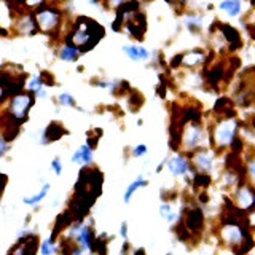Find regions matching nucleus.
<instances>
[{
  "label": "nucleus",
  "instance_id": "nucleus-1",
  "mask_svg": "<svg viewBox=\"0 0 255 255\" xmlns=\"http://www.w3.org/2000/svg\"><path fill=\"white\" fill-rule=\"evenodd\" d=\"M104 37V27L90 18H78L75 26L70 34L66 37V43L75 46L80 53H86L99 43V40Z\"/></svg>",
  "mask_w": 255,
  "mask_h": 255
},
{
  "label": "nucleus",
  "instance_id": "nucleus-2",
  "mask_svg": "<svg viewBox=\"0 0 255 255\" xmlns=\"http://www.w3.org/2000/svg\"><path fill=\"white\" fill-rule=\"evenodd\" d=\"M35 98L34 94L27 93L26 90H21L14 93L8 99V110H6V120L14 123L16 126H21L24 122H27L29 112L34 107Z\"/></svg>",
  "mask_w": 255,
  "mask_h": 255
},
{
  "label": "nucleus",
  "instance_id": "nucleus-3",
  "mask_svg": "<svg viewBox=\"0 0 255 255\" xmlns=\"http://www.w3.org/2000/svg\"><path fill=\"white\" fill-rule=\"evenodd\" d=\"M34 19L38 32L54 37L62 26V11L51 5H43L34 11Z\"/></svg>",
  "mask_w": 255,
  "mask_h": 255
},
{
  "label": "nucleus",
  "instance_id": "nucleus-4",
  "mask_svg": "<svg viewBox=\"0 0 255 255\" xmlns=\"http://www.w3.org/2000/svg\"><path fill=\"white\" fill-rule=\"evenodd\" d=\"M239 123L235 117H222L212 129V140L217 148H228L235 142Z\"/></svg>",
  "mask_w": 255,
  "mask_h": 255
},
{
  "label": "nucleus",
  "instance_id": "nucleus-5",
  "mask_svg": "<svg viewBox=\"0 0 255 255\" xmlns=\"http://www.w3.org/2000/svg\"><path fill=\"white\" fill-rule=\"evenodd\" d=\"M180 128V147L183 148L185 153H191L199 148L204 147V140L207 139V135L203 129V126H199L198 123L188 122L183 123Z\"/></svg>",
  "mask_w": 255,
  "mask_h": 255
},
{
  "label": "nucleus",
  "instance_id": "nucleus-6",
  "mask_svg": "<svg viewBox=\"0 0 255 255\" xmlns=\"http://www.w3.org/2000/svg\"><path fill=\"white\" fill-rule=\"evenodd\" d=\"M219 235L223 243L228 244L230 247H233V249H236V247L243 244L244 238L251 233H249V227H243L236 222H223Z\"/></svg>",
  "mask_w": 255,
  "mask_h": 255
},
{
  "label": "nucleus",
  "instance_id": "nucleus-7",
  "mask_svg": "<svg viewBox=\"0 0 255 255\" xmlns=\"http://www.w3.org/2000/svg\"><path fill=\"white\" fill-rule=\"evenodd\" d=\"M191 163L190 166L196 169L198 172H206L209 174L214 167V161H215V155L212 153L211 150H206V148H199L196 151H191L188 153Z\"/></svg>",
  "mask_w": 255,
  "mask_h": 255
},
{
  "label": "nucleus",
  "instance_id": "nucleus-8",
  "mask_svg": "<svg viewBox=\"0 0 255 255\" xmlns=\"http://www.w3.org/2000/svg\"><path fill=\"white\" fill-rule=\"evenodd\" d=\"M238 190L235 193L236 198V207L241 209L244 212H249L254 209V204H255V195H254V188L252 185H247L244 180H239L238 183Z\"/></svg>",
  "mask_w": 255,
  "mask_h": 255
},
{
  "label": "nucleus",
  "instance_id": "nucleus-9",
  "mask_svg": "<svg viewBox=\"0 0 255 255\" xmlns=\"http://www.w3.org/2000/svg\"><path fill=\"white\" fill-rule=\"evenodd\" d=\"M38 236L34 233L27 238L18 239L8 251V255H37L38 252Z\"/></svg>",
  "mask_w": 255,
  "mask_h": 255
},
{
  "label": "nucleus",
  "instance_id": "nucleus-10",
  "mask_svg": "<svg viewBox=\"0 0 255 255\" xmlns=\"http://www.w3.org/2000/svg\"><path fill=\"white\" fill-rule=\"evenodd\" d=\"M183 225L191 233V236L199 235L204 228V214L199 207H190L183 219Z\"/></svg>",
  "mask_w": 255,
  "mask_h": 255
},
{
  "label": "nucleus",
  "instance_id": "nucleus-11",
  "mask_svg": "<svg viewBox=\"0 0 255 255\" xmlns=\"http://www.w3.org/2000/svg\"><path fill=\"white\" fill-rule=\"evenodd\" d=\"M16 78L18 77H11L5 72L0 74V106L10 99V96L22 90V82H16Z\"/></svg>",
  "mask_w": 255,
  "mask_h": 255
},
{
  "label": "nucleus",
  "instance_id": "nucleus-12",
  "mask_svg": "<svg viewBox=\"0 0 255 255\" xmlns=\"http://www.w3.org/2000/svg\"><path fill=\"white\" fill-rule=\"evenodd\" d=\"M64 134H66V129H64V126L61 123H58V122H51L42 131V134H40V137L37 139V142L40 143V145H48V143L59 140Z\"/></svg>",
  "mask_w": 255,
  "mask_h": 255
},
{
  "label": "nucleus",
  "instance_id": "nucleus-13",
  "mask_svg": "<svg viewBox=\"0 0 255 255\" xmlns=\"http://www.w3.org/2000/svg\"><path fill=\"white\" fill-rule=\"evenodd\" d=\"M166 166H167V169H169V172L174 175V177H183V175H185L187 172L191 171L190 161L182 153L174 155L172 158L167 159Z\"/></svg>",
  "mask_w": 255,
  "mask_h": 255
},
{
  "label": "nucleus",
  "instance_id": "nucleus-14",
  "mask_svg": "<svg viewBox=\"0 0 255 255\" xmlns=\"http://www.w3.org/2000/svg\"><path fill=\"white\" fill-rule=\"evenodd\" d=\"M220 30H222L223 38H225V42L230 43V50H235V48L243 46L241 35H239V32L233 26H228V24H220Z\"/></svg>",
  "mask_w": 255,
  "mask_h": 255
},
{
  "label": "nucleus",
  "instance_id": "nucleus-15",
  "mask_svg": "<svg viewBox=\"0 0 255 255\" xmlns=\"http://www.w3.org/2000/svg\"><path fill=\"white\" fill-rule=\"evenodd\" d=\"M122 50L128 58L132 61H148L150 59V51L140 45H123Z\"/></svg>",
  "mask_w": 255,
  "mask_h": 255
},
{
  "label": "nucleus",
  "instance_id": "nucleus-16",
  "mask_svg": "<svg viewBox=\"0 0 255 255\" xmlns=\"http://www.w3.org/2000/svg\"><path fill=\"white\" fill-rule=\"evenodd\" d=\"M50 190H51V185H50V183H43V187L40 188V190L37 191V193L30 195V196H24V198H22V204H26V206H29V207H37V206L48 196V191H50Z\"/></svg>",
  "mask_w": 255,
  "mask_h": 255
},
{
  "label": "nucleus",
  "instance_id": "nucleus-17",
  "mask_svg": "<svg viewBox=\"0 0 255 255\" xmlns=\"http://www.w3.org/2000/svg\"><path fill=\"white\" fill-rule=\"evenodd\" d=\"M206 61V56L203 51L199 50H193L190 53H183L182 54V61H180V66H185V67H196L199 64H203Z\"/></svg>",
  "mask_w": 255,
  "mask_h": 255
},
{
  "label": "nucleus",
  "instance_id": "nucleus-18",
  "mask_svg": "<svg viewBox=\"0 0 255 255\" xmlns=\"http://www.w3.org/2000/svg\"><path fill=\"white\" fill-rule=\"evenodd\" d=\"M148 185V182L145 180V177L143 175H139V177H135V180H132L129 185H128V188L125 190V195H123V201L125 204H128L131 201V198L132 195L137 191L139 188H143V187H147Z\"/></svg>",
  "mask_w": 255,
  "mask_h": 255
},
{
  "label": "nucleus",
  "instance_id": "nucleus-19",
  "mask_svg": "<svg viewBox=\"0 0 255 255\" xmlns=\"http://www.w3.org/2000/svg\"><path fill=\"white\" fill-rule=\"evenodd\" d=\"M219 8L227 14H230L231 18H236L243 10V2L241 0H222L219 3Z\"/></svg>",
  "mask_w": 255,
  "mask_h": 255
},
{
  "label": "nucleus",
  "instance_id": "nucleus-20",
  "mask_svg": "<svg viewBox=\"0 0 255 255\" xmlns=\"http://www.w3.org/2000/svg\"><path fill=\"white\" fill-rule=\"evenodd\" d=\"M80 53L75 46H70L67 43H64V46L59 48V51H58V56H59V59L61 61H66V62H77L78 58H80Z\"/></svg>",
  "mask_w": 255,
  "mask_h": 255
},
{
  "label": "nucleus",
  "instance_id": "nucleus-21",
  "mask_svg": "<svg viewBox=\"0 0 255 255\" xmlns=\"http://www.w3.org/2000/svg\"><path fill=\"white\" fill-rule=\"evenodd\" d=\"M58 251H59V246H58V243H56V239H53L51 236L48 239H45V241H42L38 246L40 255H56Z\"/></svg>",
  "mask_w": 255,
  "mask_h": 255
},
{
  "label": "nucleus",
  "instance_id": "nucleus-22",
  "mask_svg": "<svg viewBox=\"0 0 255 255\" xmlns=\"http://www.w3.org/2000/svg\"><path fill=\"white\" fill-rule=\"evenodd\" d=\"M159 215H161L167 223H175L180 219V215L177 212H174L172 206L169 203H163L161 206H159Z\"/></svg>",
  "mask_w": 255,
  "mask_h": 255
},
{
  "label": "nucleus",
  "instance_id": "nucleus-23",
  "mask_svg": "<svg viewBox=\"0 0 255 255\" xmlns=\"http://www.w3.org/2000/svg\"><path fill=\"white\" fill-rule=\"evenodd\" d=\"M40 88H43V82H42V77L38 75H32L29 80H27V83H26V91L30 93V94H34L35 91H38ZM46 88V86H45Z\"/></svg>",
  "mask_w": 255,
  "mask_h": 255
},
{
  "label": "nucleus",
  "instance_id": "nucleus-24",
  "mask_svg": "<svg viewBox=\"0 0 255 255\" xmlns=\"http://www.w3.org/2000/svg\"><path fill=\"white\" fill-rule=\"evenodd\" d=\"M193 185L198 188H207L211 185V175L206 172H196L193 175Z\"/></svg>",
  "mask_w": 255,
  "mask_h": 255
},
{
  "label": "nucleus",
  "instance_id": "nucleus-25",
  "mask_svg": "<svg viewBox=\"0 0 255 255\" xmlns=\"http://www.w3.org/2000/svg\"><path fill=\"white\" fill-rule=\"evenodd\" d=\"M80 151V159H82V166H90L93 164V148L88 147L86 143L78 148Z\"/></svg>",
  "mask_w": 255,
  "mask_h": 255
},
{
  "label": "nucleus",
  "instance_id": "nucleus-26",
  "mask_svg": "<svg viewBox=\"0 0 255 255\" xmlns=\"http://www.w3.org/2000/svg\"><path fill=\"white\" fill-rule=\"evenodd\" d=\"M185 26L191 30V32H196L203 27V16H195V14H190L187 21H185Z\"/></svg>",
  "mask_w": 255,
  "mask_h": 255
},
{
  "label": "nucleus",
  "instance_id": "nucleus-27",
  "mask_svg": "<svg viewBox=\"0 0 255 255\" xmlns=\"http://www.w3.org/2000/svg\"><path fill=\"white\" fill-rule=\"evenodd\" d=\"M58 104L61 107H77L74 96L69 94V93H61L58 96Z\"/></svg>",
  "mask_w": 255,
  "mask_h": 255
},
{
  "label": "nucleus",
  "instance_id": "nucleus-28",
  "mask_svg": "<svg viewBox=\"0 0 255 255\" xmlns=\"http://www.w3.org/2000/svg\"><path fill=\"white\" fill-rule=\"evenodd\" d=\"M10 143H11V140L6 137L5 132H3V129L0 128V158H3V156H5V153L8 151V148H10Z\"/></svg>",
  "mask_w": 255,
  "mask_h": 255
},
{
  "label": "nucleus",
  "instance_id": "nucleus-29",
  "mask_svg": "<svg viewBox=\"0 0 255 255\" xmlns=\"http://www.w3.org/2000/svg\"><path fill=\"white\" fill-rule=\"evenodd\" d=\"M147 151H148V148H147L145 143H139V145H135L132 148L131 155H132V158H142V156L147 155Z\"/></svg>",
  "mask_w": 255,
  "mask_h": 255
},
{
  "label": "nucleus",
  "instance_id": "nucleus-30",
  "mask_svg": "<svg viewBox=\"0 0 255 255\" xmlns=\"http://www.w3.org/2000/svg\"><path fill=\"white\" fill-rule=\"evenodd\" d=\"M40 77H42L43 86H53L54 85V75L50 74V72H40Z\"/></svg>",
  "mask_w": 255,
  "mask_h": 255
},
{
  "label": "nucleus",
  "instance_id": "nucleus-31",
  "mask_svg": "<svg viewBox=\"0 0 255 255\" xmlns=\"http://www.w3.org/2000/svg\"><path fill=\"white\" fill-rule=\"evenodd\" d=\"M51 171L56 175H61L62 174V163H61V158H54L51 161Z\"/></svg>",
  "mask_w": 255,
  "mask_h": 255
},
{
  "label": "nucleus",
  "instance_id": "nucleus-32",
  "mask_svg": "<svg viewBox=\"0 0 255 255\" xmlns=\"http://www.w3.org/2000/svg\"><path fill=\"white\" fill-rule=\"evenodd\" d=\"M126 2H129V0H107V3L110 8H120L122 5H125Z\"/></svg>",
  "mask_w": 255,
  "mask_h": 255
},
{
  "label": "nucleus",
  "instance_id": "nucleus-33",
  "mask_svg": "<svg viewBox=\"0 0 255 255\" xmlns=\"http://www.w3.org/2000/svg\"><path fill=\"white\" fill-rule=\"evenodd\" d=\"M34 98H35V99H46V98H48V93H46V90H45V86H43V88H40L38 91L34 93Z\"/></svg>",
  "mask_w": 255,
  "mask_h": 255
},
{
  "label": "nucleus",
  "instance_id": "nucleus-34",
  "mask_svg": "<svg viewBox=\"0 0 255 255\" xmlns=\"http://www.w3.org/2000/svg\"><path fill=\"white\" fill-rule=\"evenodd\" d=\"M5 185H6V175L5 174H0V199H2V196H3Z\"/></svg>",
  "mask_w": 255,
  "mask_h": 255
},
{
  "label": "nucleus",
  "instance_id": "nucleus-35",
  "mask_svg": "<svg viewBox=\"0 0 255 255\" xmlns=\"http://www.w3.org/2000/svg\"><path fill=\"white\" fill-rule=\"evenodd\" d=\"M120 235H122V238L125 239V241H128V223L126 222L122 223V228H120Z\"/></svg>",
  "mask_w": 255,
  "mask_h": 255
},
{
  "label": "nucleus",
  "instance_id": "nucleus-36",
  "mask_svg": "<svg viewBox=\"0 0 255 255\" xmlns=\"http://www.w3.org/2000/svg\"><path fill=\"white\" fill-rule=\"evenodd\" d=\"M180 61H182V54H177L175 58L171 61V67H179L180 66Z\"/></svg>",
  "mask_w": 255,
  "mask_h": 255
},
{
  "label": "nucleus",
  "instance_id": "nucleus-37",
  "mask_svg": "<svg viewBox=\"0 0 255 255\" xmlns=\"http://www.w3.org/2000/svg\"><path fill=\"white\" fill-rule=\"evenodd\" d=\"M134 255H147V252H145V249H142V247H140V249L134 251Z\"/></svg>",
  "mask_w": 255,
  "mask_h": 255
},
{
  "label": "nucleus",
  "instance_id": "nucleus-38",
  "mask_svg": "<svg viewBox=\"0 0 255 255\" xmlns=\"http://www.w3.org/2000/svg\"><path fill=\"white\" fill-rule=\"evenodd\" d=\"M6 2H10V0H6Z\"/></svg>",
  "mask_w": 255,
  "mask_h": 255
}]
</instances>
